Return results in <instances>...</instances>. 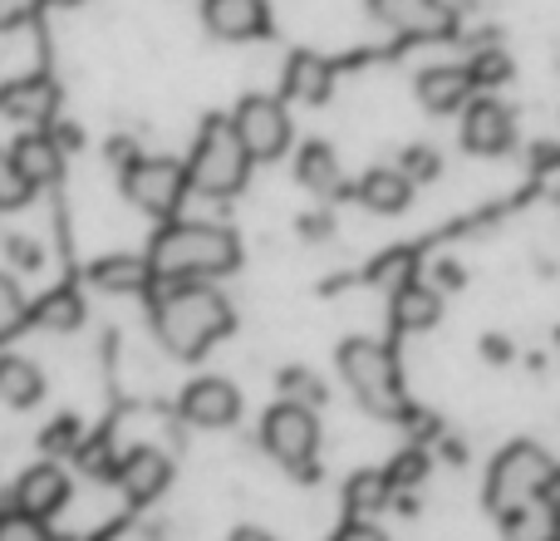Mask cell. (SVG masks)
<instances>
[{
    "mask_svg": "<svg viewBox=\"0 0 560 541\" xmlns=\"http://www.w3.org/2000/svg\"><path fill=\"white\" fill-rule=\"evenodd\" d=\"M163 296L153 306V325L173 355L197 359L232 330V306L222 290H212L207 280H163Z\"/></svg>",
    "mask_w": 560,
    "mask_h": 541,
    "instance_id": "6da1fadb",
    "label": "cell"
},
{
    "mask_svg": "<svg viewBox=\"0 0 560 541\" xmlns=\"http://www.w3.org/2000/svg\"><path fill=\"white\" fill-rule=\"evenodd\" d=\"M158 280H217L242 262V242L212 222H173L148 246Z\"/></svg>",
    "mask_w": 560,
    "mask_h": 541,
    "instance_id": "7a4b0ae2",
    "label": "cell"
},
{
    "mask_svg": "<svg viewBox=\"0 0 560 541\" xmlns=\"http://www.w3.org/2000/svg\"><path fill=\"white\" fill-rule=\"evenodd\" d=\"M339 379L359 399V408H369L374 418H408L404 379H398V365L384 345H374V339H345L339 345Z\"/></svg>",
    "mask_w": 560,
    "mask_h": 541,
    "instance_id": "3957f363",
    "label": "cell"
},
{
    "mask_svg": "<svg viewBox=\"0 0 560 541\" xmlns=\"http://www.w3.org/2000/svg\"><path fill=\"white\" fill-rule=\"evenodd\" d=\"M252 177V153L242 148L232 118H207L202 138H197L192 158H187V187L202 197H236Z\"/></svg>",
    "mask_w": 560,
    "mask_h": 541,
    "instance_id": "277c9868",
    "label": "cell"
},
{
    "mask_svg": "<svg viewBox=\"0 0 560 541\" xmlns=\"http://www.w3.org/2000/svg\"><path fill=\"white\" fill-rule=\"evenodd\" d=\"M556 477H560V468L541 444H512L497 453L492 473H487V507L502 517L522 503H536V497L551 493Z\"/></svg>",
    "mask_w": 560,
    "mask_h": 541,
    "instance_id": "5b68a950",
    "label": "cell"
},
{
    "mask_svg": "<svg viewBox=\"0 0 560 541\" xmlns=\"http://www.w3.org/2000/svg\"><path fill=\"white\" fill-rule=\"evenodd\" d=\"M261 444L280 468H290V473H310V468H315V453H319L315 408L280 399L271 414L261 418Z\"/></svg>",
    "mask_w": 560,
    "mask_h": 541,
    "instance_id": "8992f818",
    "label": "cell"
},
{
    "mask_svg": "<svg viewBox=\"0 0 560 541\" xmlns=\"http://www.w3.org/2000/svg\"><path fill=\"white\" fill-rule=\"evenodd\" d=\"M124 197L148 217H173L187 197V163H177V158H128Z\"/></svg>",
    "mask_w": 560,
    "mask_h": 541,
    "instance_id": "52a82bcc",
    "label": "cell"
},
{
    "mask_svg": "<svg viewBox=\"0 0 560 541\" xmlns=\"http://www.w3.org/2000/svg\"><path fill=\"white\" fill-rule=\"evenodd\" d=\"M232 128L242 138V148L252 153V163H276L290 148V114L271 94H246L232 114Z\"/></svg>",
    "mask_w": 560,
    "mask_h": 541,
    "instance_id": "ba28073f",
    "label": "cell"
},
{
    "mask_svg": "<svg viewBox=\"0 0 560 541\" xmlns=\"http://www.w3.org/2000/svg\"><path fill=\"white\" fill-rule=\"evenodd\" d=\"M512 143H516V118H512V108L502 104V99H492V94H482V99H467V108H463V148L467 153H477V158H502V153H512Z\"/></svg>",
    "mask_w": 560,
    "mask_h": 541,
    "instance_id": "9c48e42d",
    "label": "cell"
},
{
    "mask_svg": "<svg viewBox=\"0 0 560 541\" xmlns=\"http://www.w3.org/2000/svg\"><path fill=\"white\" fill-rule=\"evenodd\" d=\"M374 20L404 39H443L453 35L457 15L447 0H369Z\"/></svg>",
    "mask_w": 560,
    "mask_h": 541,
    "instance_id": "30bf717a",
    "label": "cell"
},
{
    "mask_svg": "<svg viewBox=\"0 0 560 541\" xmlns=\"http://www.w3.org/2000/svg\"><path fill=\"white\" fill-rule=\"evenodd\" d=\"M177 408H183V418L192 428H232L236 418H242V389H236L232 379L207 375L183 389Z\"/></svg>",
    "mask_w": 560,
    "mask_h": 541,
    "instance_id": "8fae6325",
    "label": "cell"
},
{
    "mask_svg": "<svg viewBox=\"0 0 560 541\" xmlns=\"http://www.w3.org/2000/svg\"><path fill=\"white\" fill-rule=\"evenodd\" d=\"M202 25L226 45H246L271 30V5L266 0H202Z\"/></svg>",
    "mask_w": 560,
    "mask_h": 541,
    "instance_id": "7c38bea8",
    "label": "cell"
},
{
    "mask_svg": "<svg viewBox=\"0 0 560 541\" xmlns=\"http://www.w3.org/2000/svg\"><path fill=\"white\" fill-rule=\"evenodd\" d=\"M0 114L15 118L25 128H49L59 114V89L55 79L45 74H30V79H15V84L0 89Z\"/></svg>",
    "mask_w": 560,
    "mask_h": 541,
    "instance_id": "4fadbf2b",
    "label": "cell"
},
{
    "mask_svg": "<svg viewBox=\"0 0 560 541\" xmlns=\"http://www.w3.org/2000/svg\"><path fill=\"white\" fill-rule=\"evenodd\" d=\"M10 158H15L20 177H25L35 193L59 183V173H65V148H59V138L49 134V128H25V134L15 138V148H10Z\"/></svg>",
    "mask_w": 560,
    "mask_h": 541,
    "instance_id": "5bb4252c",
    "label": "cell"
},
{
    "mask_svg": "<svg viewBox=\"0 0 560 541\" xmlns=\"http://www.w3.org/2000/svg\"><path fill=\"white\" fill-rule=\"evenodd\" d=\"M418 104L428 108V114H457V108H467V99L477 94L472 84V69L467 65H433L418 74Z\"/></svg>",
    "mask_w": 560,
    "mask_h": 541,
    "instance_id": "9a60e30c",
    "label": "cell"
},
{
    "mask_svg": "<svg viewBox=\"0 0 560 541\" xmlns=\"http://www.w3.org/2000/svg\"><path fill=\"white\" fill-rule=\"evenodd\" d=\"M114 477L128 493V503H153V497H163L167 483H173V463H167L158 448H133V453L114 468Z\"/></svg>",
    "mask_w": 560,
    "mask_h": 541,
    "instance_id": "2e32d148",
    "label": "cell"
},
{
    "mask_svg": "<svg viewBox=\"0 0 560 541\" xmlns=\"http://www.w3.org/2000/svg\"><path fill=\"white\" fill-rule=\"evenodd\" d=\"M69 503V473L65 468H55V463H35V468H25L20 473V483H15V507L20 513H35V517H55L59 507Z\"/></svg>",
    "mask_w": 560,
    "mask_h": 541,
    "instance_id": "e0dca14e",
    "label": "cell"
},
{
    "mask_svg": "<svg viewBox=\"0 0 560 541\" xmlns=\"http://www.w3.org/2000/svg\"><path fill=\"white\" fill-rule=\"evenodd\" d=\"M335 94V65L315 49H295L285 65V99L295 104H325Z\"/></svg>",
    "mask_w": 560,
    "mask_h": 541,
    "instance_id": "ac0fdd59",
    "label": "cell"
},
{
    "mask_svg": "<svg viewBox=\"0 0 560 541\" xmlns=\"http://www.w3.org/2000/svg\"><path fill=\"white\" fill-rule=\"evenodd\" d=\"M359 203L378 217H394L413 203V177L404 168H369L364 183H359Z\"/></svg>",
    "mask_w": 560,
    "mask_h": 541,
    "instance_id": "d6986e66",
    "label": "cell"
},
{
    "mask_svg": "<svg viewBox=\"0 0 560 541\" xmlns=\"http://www.w3.org/2000/svg\"><path fill=\"white\" fill-rule=\"evenodd\" d=\"M438 315H443V296H438L433 286H423V280H404V286L394 290V325L398 330L423 335V330L438 325Z\"/></svg>",
    "mask_w": 560,
    "mask_h": 541,
    "instance_id": "ffe728a7",
    "label": "cell"
},
{
    "mask_svg": "<svg viewBox=\"0 0 560 541\" xmlns=\"http://www.w3.org/2000/svg\"><path fill=\"white\" fill-rule=\"evenodd\" d=\"M89 280H94L98 290H114V296H133V290H148L153 286V262L148 256H104V262H94L89 270Z\"/></svg>",
    "mask_w": 560,
    "mask_h": 541,
    "instance_id": "44dd1931",
    "label": "cell"
},
{
    "mask_svg": "<svg viewBox=\"0 0 560 541\" xmlns=\"http://www.w3.org/2000/svg\"><path fill=\"white\" fill-rule=\"evenodd\" d=\"M295 177L300 187H310L315 197H339L345 193V173H339V158L329 143H305L295 158Z\"/></svg>",
    "mask_w": 560,
    "mask_h": 541,
    "instance_id": "7402d4cb",
    "label": "cell"
},
{
    "mask_svg": "<svg viewBox=\"0 0 560 541\" xmlns=\"http://www.w3.org/2000/svg\"><path fill=\"white\" fill-rule=\"evenodd\" d=\"M0 399L10 408H35L45 399V375L25 355H0Z\"/></svg>",
    "mask_w": 560,
    "mask_h": 541,
    "instance_id": "603a6c76",
    "label": "cell"
},
{
    "mask_svg": "<svg viewBox=\"0 0 560 541\" xmlns=\"http://www.w3.org/2000/svg\"><path fill=\"white\" fill-rule=\"evenodd\" d=\"M502 532H506V541H560V517L551 513L546 497H536V503H522V507H512V513H502Z\"/></svg>",
    "mask_w": 560,
    "mask_h": 541,
    "instance_id": "cb8c5ba5",
    "label": "cell"
},
{
    "mask_svg": "<svg viewBox=\"0 0 560 541\" xmlns=\"http://www.w3.org/2000/svg\"><path fill=\"white\" fill-rule=\"evenodd\" d=\"M30 320H35L39 330H74L79 320H84V300H79V290H74V286H55L49 296H39V300H35Z\"/></svg>",
    "mask_w": 560,
    "mask_h": 541,
    "instance_id": "d4e9b609",
    "label": "cell"
},
{
    "mask_svg": "<svg viewBox=\"0 0 560 541\" xmlns=\"http://www.w3.org/2000/svg\"><path fill=\"white\" fill-rule=\"evenodd\" d=\"M388 473H359L354 483H349V517H374L378 507L388 503Z\"/></svg>",
    "mask_w": 560,
    "mask_h": 541,
    "instance_id": "484cf974",
    "label": "cell"
},
{
    "mask_svg": "<svg viewBox=\"0 0 560 541\" xmlns=\"http://www.w3.org/2000/svg\"><path fill=\"white\" fill-rule=\"evenodd\" d=\"M25 320H30V306H25V296H20V286L10 276H0V345L25 330Z\"/></svg>",
    "mask_w": 560,
    "mask_h": 541,
    "instance_id": "4316f807",
    "label": "cell"
},
{
    "mask_svg": "<svg viewBox=\"0 0 560 541\" xmlns=\"http://www.w3.org/2000/svg\"><path fill=\"white\" fill-rule=\"evenodd\" d=\"M0 541H55V532H49L45 517L10 507V513H0Z\"/></svg>",
    "mask_w": 560,
    "mask_h": 541,
    "instance_id": "83f0119b",
    "label": "cell"
},
{
    "mask_svg": "<svg viewBox=\"0 0 560 541\" xmlns=\"http://www.w3.org/2000/svg\"><path fill=\"white\" fill-rule=\"evenodd\" d=\"M30 197H35V187L20 177V168H15V158L0 148V212H15V207H25Z\"/></svg>",
    "mask_w": 560,
    "mask_h": 541,
    "instance_id": "f1b7e54d",
    "label": "cell"
},
{
    "mask_svg": "<svg viewBox=\"0 0 560 541\" xmlns=\"http://www.w3.org/2000/svg\"><path fill=\"white\" fill-rule=\"evenodd\" d=\"M467 69H472V84L477 89H492V84H502V79L512 74V59H506L502 49H482V55H477Z\"/></svg>",
    "mask_w": 560,
    "mask_h": 541,
    "instance_id": "f546056e",
    "label": "cell"
},
{
    "mask_svg": "<svg viewBox=\"0 0 560 541\" xmlns=\"http://www.w3.org/2000/svg\"><path fill=\"white\" fill-rule=\"evenodd\" d=\"M369 280H378V286L398 290V286H404V280H413V256H408V252L384 256V262H374V266H369Z\"/></svg>",
    "mask_w": 560,
    "mask_h": 541,
    "instance_id": "4dcf8cb0",
    "label": "cell"
},
{
    "mask_svg": "<svg viewBox=\"0 0 560 541\" xmlns=\"http://www.w3.org/2000/svg\"><path fill=\"white\" fill-rule=\"evenodd\" d=\"M280 389H285L290 404H305V408L319 404V379H310L305 369H285V375H280Z\"/></svg>",
    "mask_w": 560,
    "mask_h": 541,
    "instance_id": "1f68e13d",
    "label": "cell"
},
{
    "mask_svg": "<svg viewBox=\"0 0 560 541\" xmlns=\"http://www.w3.org/2000/svg\"><path fill=\"white\" fill-rule=\"evenodd\" d=\"M35 5H39V0H0V30L25 25V20L35 15Z\"/></svg>",
    "mask_w": 560,
    "mask_h": 541,
    "instance_id": "d6a6232c",
    "label": "cell"
},
{
    "mask_svg": "<svg viewBox=\"0 0 560 541\" xmlns=\"http://www.w3.org/2000/svg\"><path fill=\"white\" fill-rule=\"evenodd\" d=\"M335 541H384V532H378V527L369 522V517H349L345 532H339Z\"/></svg>",
    "mask_w": 560,
    "mask_h": 541,
    "instance_id": "836d02e7",
    "label": "cell"
},
{
    "mask_svg": "<svg viewBox=\"0 0 560 541\" xmlns=\"http://www.w3.org/2000/svg\"><path fill=\"white\" fill-rule=\"evenodd\" d=\"M404 168H408V177H433L438 158L428 153V148H413V153H404Z\"/></svg>",
    "mask_w": 560,
    "mask_h": 541,
    "instance_id": "e575fe53",
    "label": "cell"
},
{
    "mask_svg": "<svg viewBox=\"0 0 560 541\" xmlns=\"http://www.w3.org/2000/svg\"><path fill=\"white\" fill-rule=\"evenodd\" d=\"M546 187H551V193L560 197V163H556V168H546Z\"/></svg>",
    "mask_w": 560,
    "mask_h": 541,
    "instance_id": "d590c367",
    "label": "cell"
},
{
    "mask_svg": "<svg viewBox=\"0 0 560 541\" xmlns=\"http://www.w3.org/2000/svg\"><path fill=\"white\" fill-rule=\"evenodd\" d=\"M546 503H551V513L560 517V477H556V483H551V493H546Z\"/></svg>",
    "mask_w": 560,
    "mask_h": 541,
    "instance_id": "8d00e7d4",
    "label": "cell"
},
{
    "mask_svg": "<svg viewBox=\"0 0 560 541\" xmlns=\"http://www.w3.org/2000/svg\"><path fill=\"white\" fill-rule=\"evenodd\" d=\"M236 541H266L261 532H242V537H236Z\"/></svg>",
    "mask_w": 560,
    "mask_h": 541,
    "instance_id": "74e56055",
    "label": "cell"
},
{
    "mask_svg": "<svg viewBox=\"0 0 560 541\" xmlns=\"http://www.w3.org/2000/svg\"><path fill=\"white\" fill-rule=\"evenodd\" d=\"M49 5H79V0H49Z\"/></svg>",
    "mask_w": 560,
    "mask_h": 541,
    "instance_id": "f35d334b",
    "label": "cell"
},
{
    "mask_svg": "<svg viewBox=\"0 0 560 541\" xmlns=\"http://www.w3.org/2000/svg\"><path fill=\"white\" fill-rule=\"evenodd\" d=\"M556 345H560V330H556Z\"/></svg>",
    "mask_w": 560,
    "mask_h": 541,
    "instance_id": "ab89813d",
    "label": "cell"
}]
</instances>
